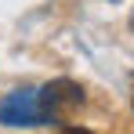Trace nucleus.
Segmentation results:
<instances>
[{"instance_id":"nucleus-1","label":"nucleus","mask_w":134,"mask_h":134,"mask_svg":"<svg viewBox=\"0 0 134 134\" xmlns=\"http://www.w3.org/2000/svg\"><path fill=\"white\" fill-rule=\"evenodd\" d=\"M36 98H40V109H44V116L51 120V123H62L65 116H72V112L83 105V87L76 83V80H51L47 87L36 91Z\"/></svg>"},{"instance_id":"nucleus-2","label":"nucleus","mask_w":134,"mask_h":134,"mask_svg":"<svg viewBox=\"0 0 134 134\" xmlns=\"http://www.w3.org/2000/svg\"><path fill=\"white\" fill-rule=\"evenodd\" d=\"M0 123L4 127H44L51 123L40 109V98L33 87H22V91H11L4 102H0Z\"/></svg>"},{"instance_id":"nucleus-3","label":"nucleus","mask_w":134,"mask_h":134,"mask_svg":"<svg viewBox=\"0 0 134 134\" xmlns=\"http://www.w3.org/2000/svg\"><path fill=\"white\" fill-rule=\"evenodd\" d=\"M62 134H91V131H80V127H69V131H62Z\"/></svg>"},{"instance_id":"nucleus-4","label":"nucleus","mask_w":134,"mask_h":134,"mask_svg":"<svg viewBox=\"0 0 134 134\" xmlns=\"http://www.w3.org/2000/svg\"><path fill=\"white\" fill-rule=\"evenodd\" d=\"M131 25H134V18H131Z\"/></svg>"}]
</instances>
